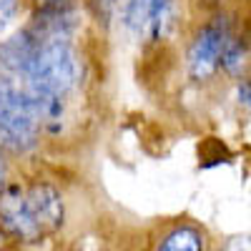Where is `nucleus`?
<instances>
[{
    "mask_svg": "<svg viewBox=\"0 0 251 251\" xmlns=\"http://www.w3.org/2000/svg\"><path fill=\"white\" fill-rule=\"evenodd\" d=\"M71 20L68 13H43L30 28L0 46V73L25 83L46 106L48 121L63 113V98L80 80V60L71 43Z\"/></svg>",
    "mask_w": 251,
    "mask_h": 251,
    "instance_id": "f257e3e1",
    "label": "nucleus"
},
{
    "mask_svg": "<svg viewBox=\"0 0 251 251\" xmlns=\"http://www.w3.org/2000/svg\"><path fill=\"white\" fill-rule=\"evenodd\" d=\"M46 121V106L25 88V83L0 73V149L13 153L30 151Z\"/></svg>",
    "mask_w": 251,
    "mask_h": 251,
    "instance_id": "f03ea898",
    "label": "nucleus"
},
{
    "mask_svg": "<svg viewBox=\"0 0 251 251\" xmlns=\"http://www.w3.org/2000/svg\"><path fill=\"white\" fill-rule=\"evenodd\" d=\"M231 30H228V23L226 20H214V23L203 25L196 38L191 48H188V71H191L194 78L203 80L208 75H214L221 63H224V55L228 50V46H231Z\"/></svg>",
    "mask_w": 251,
    "mask_h": 251,
    "instance_id": "7ed1b4c3",
    "label": "nucleus"
},
{
    "mask_svg": "<svg viewBox=\"0 0 251 251\" xmlns=\"http://www.w3.org/2000/svg\"><path fill=\"white\" fill-rule=\"evenodd\" d=\"M25 208H28V219L35 228L38 239L46 234H53L63 224L60 194L48 183H33L25 188Z\"/></svg>",
    "mask_w": 251,
    "mask_h": 251,
    "instance_id": "20e7f679",
    "label": "nucleus"
},
{
    "mask_svg": "<svg viewBox=\"0 0 251 251\" xmlns=\"http://www.w3.org/2000/svg\"><path fill=\"white\" fill-rule=\"evenodd\" d=\"M171 0H128L126 10V23L136 33L158 35L163 25L169 23Z\"/></svg>",
    "mask_w": 251,
    "mask_h": 251,
    "instance_id": "39448f33",
    "label": "nucleus"
},
{
    "mask_svg": "<svg viewBox=\"0 0 251 251\" xmlns=\"http://www.w3.org/2000/svg\"><path fill=\"white\" fill-rule=\"evenodd\" d=\"M158 251H203V236L194 226H178L161 241Z\"/></svg>",
    "mask_w": 251,
    "mask_h": 251,
    "instance_id": "423d86ee",
    "label": "nucleus"
},
{
    "mask_svg": "<svg viewBox=\"0 0 251 251\" xmlns=\"http://www.w3.org/2000/svg\"><path fill=\"white\" fill-rule=\"evenodd\" d=\"M18 15V0H0V33H3Z\"/></svg>",
    "mask_w": 251,
    "mask_h": 251,
    "instance_id": "0eeeda50",
    "label": "nucleus"
},
{
    "mask_svg": "<svg viewBox=\"0 0 251 251\" xmlns=\"http://www.w3.org/2000/svg\"><path fill=\"white\" fill-rule=\"evenodd\" d=\"M239 100L244 103L246 108H251V78L239 83Z\"/></svg>",
    "mask_w": 251,
    "mask_h": 251,
    "instance_id": "6e6552de",
    "label": "nucleus"
},
{
    "mask_svg": "<svg viewBox=\"0 0 251 251\" xmlns=\"http://www.w3.org/2000/svg\"><path fill=\"white\" fill-rule=\"evenodd\" d=\"M226 251H251V236H239L231 241V246H228Z\"/></svg>",
    "mask_w": 251,
    "mask_h": 251,
    "instance_id": "1a4fd4ad",
    "label": "nucleus"
},
{
    "mask_svg": "<svg viewBox=\"0 0 251 251\" xmlns=\"http://www.w3.org/2000/svg\"><path fill=\"white\" fill-rule=\"evenodd\" d=\"M3 178H5V163L0 158V188H3Z\"/></svg>",
    "mask_w": 251,
    "mask_h": 251,
    "instance_id": "9d476101",
    "label": "nucleus"
},
{
    "mask_svg": "<svg viewBox=\"0 0 251 251\" xmlns=\"http://www.w3.org/2000/svg\"><path fill=\"white\" fill-rule=\"evenodd\" d=\"M38 3H53V0H38Z\"/></svg>",
    "mask_w": 251,
    "mask_h": 251,
    "instance_id": "9b49d317",
    "label": "nucleus"
}]
</instances>
